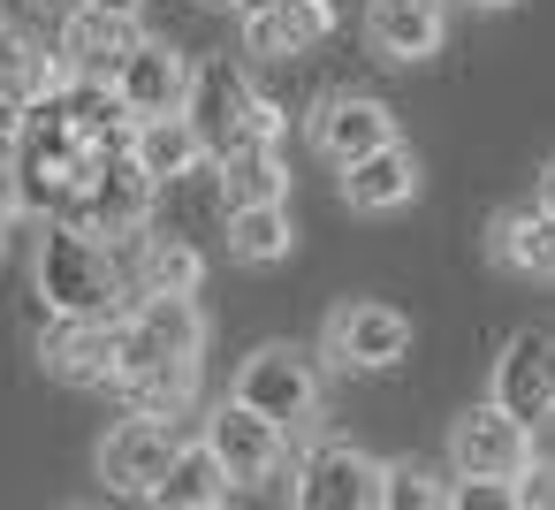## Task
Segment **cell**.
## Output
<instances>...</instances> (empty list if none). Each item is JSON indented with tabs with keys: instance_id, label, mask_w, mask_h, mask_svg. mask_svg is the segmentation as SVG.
I'll return each mask as SVG.
<instances>
[{
	"instance_id": "836d02e7",
	"label": "cell",
	"mask_w": 555,
	"mask_h": 510,
	"mask_svg": "<svg viewBox=\"0 0 555 510\" xmlns=\"http://www.w3.org/2000/svg\"><path fill=\"white\" fill-rule=\"evenodd\" d=\"M0 229H9V221H0Z\"/></svg>"
},
{
	"instance_id": "5bb4252c",
	"label": "cell",
	"mask_w": 555,
	"mask_h": 510,
	"mask_svg": "<svg viewBox=\"0 0 555 510\" xmlns=\"http://www.w3.org/2000/svg\"><path fill=\"white\" fill-rule=\"evenodd\" d=\"M388 138H396V115H388L380 100H365V92H335V100L312 115V145H320L335 168L365 161V153L388 145Z\"/></svg>"
},
{
	"instance_id": "9a60e30c",
	"label": "cell",
	"mask_w": 555,
	"mask_h": 510,
	"mask_svg": "<svg viewBox=\"0 0 555 510\" xmlns=\"http://www.w3.org/2000/svg\"><path fill=\"white\" fill-rule=\"evenodd\" d=\"M130 47H138V16H107V9H92V0H77L69 24H62V54H69L77 77H107L115 85Z\"/></svg>"
},
{
	"instance_id": "2e32d148",
	"label": "cell",
	"mask_w": 555,
	"mask_h": 510,
	"mask_svg": "<svg viewBox=\"0 0 555 510\" xmlns=\"http://www.w3.org/2000/svg\"><path fill=\"white\" fill-rule=\"evenodd\" d=\"M441 31H449L441 0H373V9H365V39H373V54H388V62H426V54H441Z\"/></svg>"
},
{
	"instance_id": "4316f807",
	"label": "cell",
	"mask_w": 555,
	"mask_h": 510,
	"mask_svg": "<svg viewBox=\"0 0 555 510\" xmlns=\"http://www.w3.org/2000/svg\"><path fill=\"white\" fill-rule=\"evenodd\" d=\"M380 502H388V510H441V502H449V487H441V480H426L418 464H388V472H380Z\"/></svg>"
},
{
	"instance_id": "8992f818",
	"label": "cell",
	"mask_w": 555,
	"mask_h": 510,
	"mask_svg": "<svg viewBox=\"0 0 555 510\" xmlns=\"http://www.w3.org/2000/svg\"><path fill=\"white\" fill-rule=\"evenodd\" d=\"M153 176L138 168V153H115V161H100V176L77 191V206L62 214V221H77V229H92V237H138L145 229V214H153Z\"/></svg>"
},
{
	"instance_id": "7c38bea8",
	"label": "cell",
	"mask_w": 555,
	"mask_h": 510,
	"mask_svg": "<svg viewBox=\"0 0 555 510\" xmlns=\"http://www.w3.org/2000/svg\"><path fill=\"white\" fill-rule=\"evenodd\" d=\"M380 472L388 464H373L358 442H320L305 457L297 502H312V510H365V502H380Z\"/></svg>"
},
{
	"instance_id": "f1b7e54d",
	"label": "cell",
	"mask_w": 555,
	"mask_h": 510,
	"mask_svg": "<svg viewBox=\"0 0 555 510\" xmlns=\"http://www.w3.org/2000/svg\"><path fill=\"white\" fill-rule=\"evenodd\" d=\"M24 214V168H16V138H0V221Z\"/></svg>"
},
{
	"instance_id": "d6986e66",
	"label": "cell",
	"mask_w": 555,
	"mask_h": 510,
	"mask_svg": "<svg viewBox=\"0 0 555 510\" xmlns=\"http://www.w3.org/2000/svg\"><path fill=\"white\" fill-rule=\"evenodd\" d=\"M236 495V472L221 464V449L198 434V442H183L176 449V464L160 472V487H153V502L160 510H221Z\"/></svg>"
},
{
	"instance_id": "d6a6232c",
	"label": "cell",
	"mask_w": 555,
	"mask_h": 510,
	"mask_svg": "<svg viewBox=\"0 0 555 510\" xmlns=\"http://www.w3.org/2000/svg\"><path fill=\"white\" fill-rule=\"evenodd\" d=\"M206 9H244V0H206Z\"/></svg>"
},
{
	"instance_id": "7402d4cb",
	"label": "cell",
	"mask_w": 555,
	"mask_h": 510,
	"mask_svg": "<svg viewBox=\"0 0 555 510\" xmlns=\"http://www.w3.org/2000/svg\"><path fill=\"white\" fill-rule=\"evenodd\" d=\"M130 153H138V168H145L153 183H176V176H191V168L206 161V138H198L191 115H145L138 138H130Z\"/></svg>"
},
{
	"instance_id": "44dd1931",
	"label": "cell",
	"mask_w": 555,
	"mask_h": 510,
	"mask_svg": "<svg viewBox=\"0 0 555 510\" xmlns=\"http://www.w3.org/2000/svg\"><path fill=\"white\" fill-rule=\"evenodd\" d=\"M494 259L509 267V275H532V282H555V214L532 199V206H509L502 221H494Z\"/></svg>"
},
{
	"instance_id": "6da1fadb",
	"label": "cell",
	"mask_w": 555,
	"mask_h": 510,
	"mask_svg": "<svg viewBox=\"0 0 555 510\" xmlns=\"http://www.w3.org/2000/svg\"><path fill=\"white\" fill-rule=\"evenodd\" d=\"M39 297L54 313H85V320H122V267L115 252L77 229V221H47L39 237Z\"/></svg>"
},
{
	"instance_id": "cb8c5ba5",
	"label": "cell",
	"mask_w": 555,
	"mask_h": 510,
	"mask_svg": "<svg viewBox=\"0 0 555 510\" xmlns=\"http://www.w3.org/2000/svg\"><path fill=\"white\" fill-rule=\"evenodd\" d=\"M289 244H297V229H289V206H282V199H267V206H229V252H236L244 267L289 259Z\"/></svg>"
},
{
	"instance_id": "d4e9b609",
	"label": "cell",
	"mask_w": 555,
	"mask_h": 510,
	"mask_svg": "<svg viewBox=\"0 0 555 510\" xmlns=\"http://www.w3.org/2000/svg\"><path fill=\"white\" fill-rule=\"evenodd\" d=\"M115 388H122V404H130V411H153V419H168V411H183V404L198 396V358H168V366L115 373Z\"/></svg>"
},
{
	"instance_id": "30bf717a",
	"label": "cell",
	"mask_w": 555,
	"mask_h": 510,
	"mask_svg": "<svg viewBox=\"0 0 555 510\" xmlns=\"http://www.w3.org/2000/svg\"><path fill=\"white\" fill-rule=\"evenodd\" d=\"M191 85H198V69L168 47V39H138L130 54H122V69H115V92H122V107L145 123V115H183L191 107Z\"/></svg>"
},
{
	"instance_id": "83f0119b",
	"label": "cell",
	"mask_w": 555,
	"mask_h": 510,
	"mask_svg": "<svg viewBox=\"0 0 555 510\" xmlns=\"http://www.w3.org/2000/svg\"><path fill=\"white\" fill-rule=\"evenodd\" d=\"M449 502L456 510H509L517 502V480H464V487H449Z\"/></svg>"
},
{
	"instance_id": "9c48e42d",
	"label": "cell",
	"mask_w": 555,
	"mask_h": 510,
	"mask_svg": "<svg viewBox=\"0 0 555 510\" xmlns=\"http://www.w3.org/2000/svg\"><path fill=\"white\" fill-rule=\"evenodd\" d=\"M502 411H517L525 426H540V419H555V335H540V328H517L509 343H502V358H494V388H487Z\"/></svg>"
},
{
	"instance_id": "e0dca14e",
	"label": "cell",
	"mask_w": 555,
	"mask_h": 510,
	"mask_svg": "<svg viewBox=\"0 0 555 510\" xmlns=\"http://www.w3.org/2000/svg\"><path fill=\"white\" fill-rule=\"evenodd\" d=\"M327 31H335L327 0H259V9H244V47L251 54H305Z\"/></svg>"
},
{
	"instance_id": "4fadbf2b",
	"label": "cell",
	"mask_w": 555,
	"mask_h": 510,
	"mask_svg": "<svg viewBox=\"0 0 555 510\" xmlns=\"http://www.w3.org/2000/svg\"><path fill=\"white\" fill-rule=\"evenodd\" d=\"M206 442L221 449V464H229L236 480H267V472L282 464L289 426H274L267 411H251L244 396H229V404H214V411H206Z\"/></svg>"
},
{
	"instance_id": "603a6c76",
	"label": "cell",
	"mask_w": 555,
	"mask_h": 510,
	"mask_svg": "<svg viewBox=\"0 0 555 510\" xmlns=\"http://www.w3.org/2000/svg\"><path fill=\"white\" fill-rule=\"evenodd\" d=\"M221 199L229 206H267V199H289V168H282V145L274 138H244L221 153Z\"/></svg>"
},
{
	"instance_id": "277c9868",
	"label": "cell",
	"mask_w": 555,
	"mask_h": 510,
	"mask_svg": "<svg viewBox=\"0 0 555 510\" xmlns=\"http://www.w3.org/2000/svg\"><path fill=\"white\" fill-rule=\"evenodd\" d=\"M198 350H206V313L191 305V290H145V305L122 313V366L115 373L198 358Z\"/></svg>"
},
{
	"instance_id": "8fae6325",
	"label": "cell",
	"mask_w": 555,
	"mask_h": 510,
	"mask_svg": "<svg viewBox=\"0 0 555 510\" xmlns=\"http://www.w3.org/2000/svg\"><path fill=\"white\" fill-rule=\"evenodd\" d=\"M176 434L153 419V411H138V419H122L107 442H100V480H107V495H145L153 502V487H160V472L176 464Z\"/></svg>"
},
{
	"instance_id": "5b68a950",
	"label": "cell",
	"mask_w": 555,
	"mask_h": 510,
	"mask_svg": "<svg viewBox=\"0 0 555 510\" xmlns=\"http://www.w3.org/2000/svg\"><path fill=\"white\" fill-rule=\"evenodd\" d=\"M236 396H244L251 411H267L274 426H305V419L320 411V373H312V358H305V350L267 343V350H251V358H244Z\"/></svg>"
},
{
	"instance_id": "f546056e",
	"label": "cell",
	"mask_w": 555,
	"mask_h": 510,
	"mask_svg": "<svg viewBox=\"0 0 555 510\" xmlns=\"http://www.w3.org/2000/svg\"><path fill=\"white\" fill-rule=\"evenodd\" d=\"M92 9H107V16H138L145 0H92Z\"/></svg>"
},
{
	"instance_id": "ffe728a7",
	"label": "cell",
	"mask_w": 555,
	"mask_h": 510,
	"mask_svg": "<svg viewBox=\"0 0 555 510\" xmlns=\"http://www.w3.org/2000/svg\"><path fill=\"white\" fill-rule=\"evenodd\" d=\"M62 92V54L47 47V39H31V31H9L0 24V107H39V100H54Z\"/></svg>"
},
{
	"instance_id": "52a82bcc",
	"label": "cell",
	"mask_w": 555,
	"mask_h": 510,
	"mask_svg": "<svg viewBox=\"0 0 555 510\" xmlns=\"http://www.w3.org/2000/svg\"><path fill=\"white\" fill-rule=\"evenodd\" d=\"M403 350H411V320H403L396 305L350 297V305L327 313V358H335V366H350V373H388V366H403Z\"/></svg>"
},
{
	"instance_id": "484cf974",
	"label": "cell",
	"mask_w": 555,
	"mask_h": 510,
	"mask_svg": "<svg viewBox=\"0 0 555 510\" xmlns=\"http://www.w3.org/2000/svg\"><path fill=\"white\" fill-rule=\"evenodd\" d=\"M198 275H206V259H198L191 237H153V229H138V282H145V290H198Z\"/></svg>"
},
{
	"instance_id": "4dcf8cb0",
	"label": "cell",
	"mask_w": 555,
	"mask_h": 510,
	"mask_svg": "<svg viewBox=\"0 0 555 510\" xmlns=\"http://www.w3.org/2000/svg\"><path fill=\"white\" fill-rule=\"evenodd\" d=\"M464 9H479V16H502V9H517V0H464Z\"/></svg>"
},
{
	"instance_id": "ba28073f",
	"label": "cell",
	"mask_w": 555,
	"mask_h": 510,
	"mask_svg": "<svg viewBox=\"0 0 555 510\" xmlns=\"http://www.w3.org/2000/svg\"><path fill=\"white\" fill-rule=\"evenodd\" d=\"M39 366H47L54 381H77V388H92V381H115V366H122V320L54 313V328L39 335Z\"/></svg>"
},
{
	"instance_id": "ac0fdd59",
	"label": "cell",
	"mask_w": 555,
	"mask_h": 510,
	"mask_svg": "<svg viewBox=\"0 0 555 510\" xmlns=\"http://www.w3.org/2000/svg\"><path fill=\"white\" fill-rule=\"evenodd\" d=\"M411 191H418V161H411L403 138H388V145H373L365 161L343 168V199L358 214H396V206H411Z\"/></svg>"
},
{
	"instance_id": "7a4b0ae2",
	"label": "cell",
	"mask_w": 555,
	"mask_h": 510,
	"mask_svg": "<svg viewBox=\"0 0 555 510\" xmlns=\"http://www.w3.org/2000/svg\"><path fill=\"white\" fill-rule=\"evenodd\" d=\"M183 115L198 123V138H206L214 161H221L229 145H244V138H274V145H282V107L259 100V92L244 85L236 62H206L198 85H191V107H183Z\"/></svg>"
},
{
	"instance_id": "3957f363",
	"label": "cell",
	"mask_w": 555,
	"mask_h": 510,
	"mask_svg": "<svg viewBox=\"0 0 555 510\" xmlns=\"http://www.w3.org/2000/svg\"><path fill=\"white\" fill-rule=\"evenodd\" d=\"M532 457H540L532 426H525L517 411H502L494 396L449 426V464H456V480H525Z\"/></svg>"
},
{
	"instance_id": "1f68e13d",
	"label": "cell",
	"mask_w": 555,
	"mask_h": 510,
	"mask_svg": "<svg viewBox=\"0 0 555 510\" xmlns=\"http://www.w3.org/2000/svg\"><path fill=\"white\" fill-rule=\"evenodd\" d=\"M540 206L555 214V161H547V176H540Z\"/></svg>"
}]
</instances>
